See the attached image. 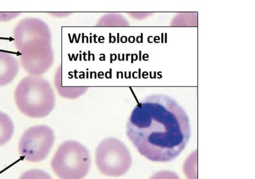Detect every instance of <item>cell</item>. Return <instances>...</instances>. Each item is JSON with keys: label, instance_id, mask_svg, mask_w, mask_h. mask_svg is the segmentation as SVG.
Segmentation results:
<instances>
[{"label": "cell", "instance_id": "obj_3", "mask_svg": "<svg viewBox=\"0 0 255 179\" xmlns=\"http://www.w3.org/2000/svg\"><path fill=\"white\" fill-rule=\"evenodd\" d=\"M51 164L60 179H83L90 171V154L82 144L67 140L58 147Z\"/></svg>", "mask_w": 255, "mask_h": 179}, {"label": "cell", "instance_id": "obj_9", "mask_svg": "<svg viewBox=\"0 0 255 179\" xmlns=\"http://www.w3.org/2000/svg\"><path fill=\"white\" fill-rule=\"evenodd\" d=\"M197 153L194 152L186 160L184 167V173L189 179H197Z\"/></svg>", "mask_w": 255, "mask_h": 179}, {"label": "cell", "instance_id": "obj_6", "mask_svg": "<svg viewBox=\"0 0 255 179\" xmlns=\"http://www.w3.org/2000/svg\"><path fill=\"white\" fill-rule=\"evenodd\" d=\"M55 140V133L50 127L45 125L29 127L19 140V156L28 162H41L50 154Z\"/></svg>", "mask_w": 255, "mask_h": 179}, {"label": "cell", "instance_id": "obj_5", "mask_svg": "<svg viewBox=\"0 0 255 179\" xmlns=\"http://www.w3.org/2000/svg\"><path fill=\"white\" fill-rule=\"evenodd\" d=\"M96 163L104 175L119 177L129 170L132 159L129 149L124 143L115 138H108L97 148Z\"/></svg>", "mask_w": 255, "mask_h": 179}, {"label": "cell", "instance_id": "obj_1", "mask_svg": "<svg viewBox=\"0 0 255 179\" xmlns=\"http://www.w3.org/2000/svg\"><path fill=\"white\" fill-rule=\"evenodd\" d=\"M127 134L141 156L152 162H168L178 157L187 146L190 121L173 98L163 94L150 95L132 111Z\"/></svg>", "mask_w": 255, "mask_h": 179}, {"label": "cell", "instance_id": "obj_7", "mask_svg": "<svg viewBox=\"0 0 255 179\" xmlns=\"http://www.w3.org/2000/svg\"><path fill=\"white\" fill-rule=\"evenodd\" d=\"M19 69L15 57L8 52L0 51V87L11 83L18 75Z\"/></svg>", "mask_w": 255, "mask_h": 179}, {"label": "cell", "instance_id": "obj_8", "mask_svg": "<svg viewBox=\"0 0 255 179\" xmlns=\"http://www.w3.org/2000/svg\"><path fill=\"white\" fill-rule=\"evenodd\" d=\"M14 124L9 116L0 111V146H4L12 138Z\"/></svg>", "mask_w": 255, "mask_h": 179}, {"label": "cell", "instance_id": "obj_4", "mask_svg": "<svg viewBox=\"0 0 255 179\" xmlns=\"http://www.w3.org/2000/svg\"><path fill=\"white\" fill-rule=\"evenodd\" d=\"M13 38L21 55L36 54L52 48L50 29L37 18H25L19 21L14 29Z\"/></svg>", "mask_w": 255, "mask_h": 179}, {"label": "cell", "instance_id": "obj_2", "mask_svg": "<svg viewBox=\"0 0 255 179\" xmlns=\"http://www.w3.org/2000/svg\"><path fill=\"white\" fill-rule=\"evenodd\" d=\"M14 98L19 111L32 118L46 117L55 106V95L51 86L39 76L24 77L14 90Z\"/></svg>", "mask_w": 255, "mask_h": 179}, {"label": "cell", "instance_id": "obj_11", "mask_svg": "<svg viewBox=\"0 0 255 179\" xmlns=\"http://www.w3.org/2000/svg\"><path fill=\"white\" fill-rule=\"evenodd\" d=\"M150 179H180L177 174L169 171L157 172Z\"/></svg>", "mask_w": 255, "mask_h": 179}, {"label": "cell", "instance_id": "obj_10", "mask_svg": "<svg viewBox=\"0 0 255 179\" xmlns=\"http://www.w3.org/2000/svg\"><path fill=\"white\" fill-rule=\"evenodd\" d=\"M19 179H53L45 171L34 169L23 173Z\"/></svg>", "mask_w": 255, "mask_h": 179}, {"label": "cell", "instance_id": "obj_12", "mask_svg": "<svg viewBox=\"0 0 255 179\" xmlns=\"http://www.w3.org/2000/svg\"><path fill=\"white\" fill-rule=\"evenodd\" d=\"M20 12H0V21H9L17 17Z\"/></svg>", "mask_w": 255, "mask_h": 179}]
</instances>
